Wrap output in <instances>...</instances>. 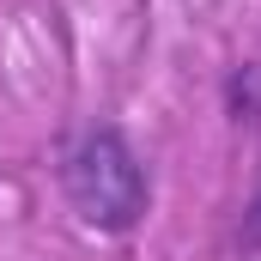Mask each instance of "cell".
<instances>
[{
  "instance_id": "1",
  "label": "cell",
  "mask_w": 261,
  "mask_h": 261,
  "mask_svg": "<svg viewBox=\"0 0 261 261\" xmlns=\"http://www.w3.org/2000/svg\"><path fill=\"white\" fill-rule=\"evenodd\" d=\"M61 195L79 213L85 231L103 237H128L134 225L152 213V176L134 152V140L122 128H85L61 158Z\"/></svg>"
},
{
  "instance_id": "2",
  "label": "cell",
  "mask_w": 261,
  "mask_h": 261,
  "mask_svg": "<svg viewBox=\"0 0 261 261\" xmlns=\"http://www.w3.org/2000/svg\"><path fill=\"white\" fill-rule=\"evenodd\" d=\"M243 243H249V249H261V195L249 200V213H243Z\"/></svg>"
}]
</instances>
